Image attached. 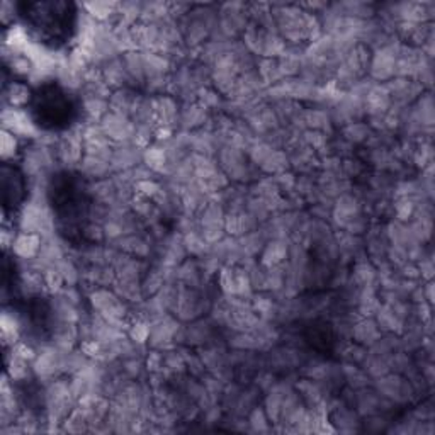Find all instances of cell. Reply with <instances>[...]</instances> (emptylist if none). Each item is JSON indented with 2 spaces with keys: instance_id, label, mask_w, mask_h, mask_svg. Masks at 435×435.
Masks as SVG:
<instances>
[{
  "instance_id": "e0dca14e",
  "label": "cell",
  "mask_w": 435,
  "mask_h": 435,
  "mask_svg": "<svg viewBox=\"0 0 435 435\" xmlns=\"http://www.w3.org/2000/svg\"><path fill=\"white\" fill-rule=\"evenodd\" d=\"M123 65L126 68L128 77H130L131 87H143L145 86V61L143 51L133 50L121 55Z\"/></svg>"
},
{
  "instance_id": "83f0119b",
  "label": "cell",
  "mask_w": 435,
  "mask_h": 435,
  "mask_svg": "<svg viewBox=\"0 0 435 435\" xmlns=\"http://www.w3.org/2000/svg\"><path fill=\"white\" fill-rule=\"evenodd\" d=\"M371 126L367 123L362 121H354L345 124L344 130H342V135H344V140L349 141L350 145L352 143H364L371 138Z\"/></svg>"
},
{
  "instance_id": "7402d4cb",
  "label": "cell",
  "mask_w": 435,
  "mask_h": 435,
  "mask_svg": "<svg viewBox=\"0 0 435 435\" xmlns=\"http://www.w3.org/2000/svg\"><path fill=\"white\" fill-rule=\"evenodd\" d=\"M303 124L306 130L330 133L332 130V118L330 113L323 108L317 109H303Z\"/></svg>"
},
{
  "instance_id": "f1b7e54d",
  "label": "cell",
  "mask_w": 435,
  "mask_h": 435,
  "mask_svg": "<svg viewBox=\"0 0 435 435\" xmlns=\"http://www.w3.org/2000/svg\"><path fill=\"white\" fill-rule=\"evenodd\" d=\"M377 277L376 274V267L371 264L369 260H357L356 262V267L352 270V279L354 286L356 287H362L367 286V284L374 282V279Z\"/></svg>"
},
{
  "instance_id": "ffe728a7",
  "label": "cell",
  "mask_w": 435,
  "mask_h": 435,
  "mask_svg": "<svg viewBox=\"0 0 435 435\" xmlns=\"http://www.w3.org/2000/svg\"><path fill=\"white\" fill-rule=\"evenodd\" d=\"M4 106H9V108H16V109H24V106L28 104L31 99V88L29 83L24 82H9L4 86Z\"/></svg>"
},
{
  "instance_id": "d6a6232c",
  "label": "cell",
  "mask_w": 435,
  "mask_h": 435,
  "mask_svg": "<svg viewBox=\"0 0 435 435\" xmlns=\"http://www.w3.org/2000/svg\"><path fill=\"white\" fill-rule=\"evenodd\" d=\"M43 281H44V290L50 295H58L61 290L65 287V279L61 277L60 270L56 267H50L43 270Z\"/></svg>"
},
{
  "instance_id": "6da1fadb",
  "label": "cell",
  "mask_w": 435,
  "mask_h": 435,
  "mask_svg": "<svg viewBox=\"0 0 435 435\" xmlns=\"http://www.w3.org/2000/svg\"><path fill=\"white\" fill-rule=\"evenodd\" d=\"M216 162L218 167L221 168V172H223L230 180L245 184V182L257 179L255 170L259 167H255L254 163L250 162L245 150L237 148V146L232 145L221 146L220 152L216 155Z\"/></svg>"
},
{
  "instance_id": "3957f363",
  "label": "cell",
  "mask_w": 435,
  "mask_h": 435,
  "mask_svg": "<svg viewBox=\"0 0 435 435\" xmlns=\"http://www.w3.org/2000/svg\"><path fill=\"white\" fill-rule=\"evenodd\" d=\"M248 22V4L228 2L220 6V33L225 38L235 39L238 34H243Z\"/></svg>"
},
{
  "instance_id": "2e32d148",
  "label": "cell",
  "mask_w": 435,
  "mask_h": 435,
  "mask_svg": "<svg viewBox=\"0 0 435 435\" xmlns=\"http://www.w3.org/2000/svg\"><path fill=\"white\" fill-rule=\"evenodd\" d=\"M350 335H352V339L356 340V344H361L364 347H371L376 340L381 339L383 332H381L376 319L361 318L357 319V322H354Z\"/></svg>"
},
{
  "instance_id": "4316f807",
  "label": "cell",
  "mask_w": 435,
  "mask_h": 435,
  "mask_svg": "<svg viewBox=\"0 0 435 435\" xmlns=\"http://www.w3.org/2000/svg\"><path fill=\"white\" fill-rule=\"evenodd\" d=\"M182 242H184V248L188 252V255L193 257H203L210 252V243L203 238V235L199 230H194V232L184 233L182 235Z\"/></svg>"
},
{
  "instance_id": "5bb4252c",
  "label": "cell",
  "mask_w": 435,
  "mask_h": 435,
  "mask_svg": "<svg viewBox=\"0 0 435 435\" xmlns=\"http://www.w3.org/2000/svg\"><path fill=\"white\" fill-rule=\"evenodd\" d=\"M113 245L118 248V250H121L123 254L133 255V257H138V259H146V257H150L152 254V243H150V240H146L143 235H126V237L116 240V242H113Z\"/></svg>"
},
{
  "instance_id": "30bf717a",
  "label": "cell",
  "mask_w": 435,
  "mask_h": 435,
  "mask_svg": "<svg viewBox=\"0 0 435 435\" xmlns=\"http://www.w3.org/2000/svg\"><path fill=\"white\" fill-rule=\"evenodd\" d=\"M211 119L210 111L198 101L184 102L179 111V130L182 131H198L206 126Z\"/></svg>"
},
{
  "instance_id": "4fadbf2b",
  "label": "cell",
  "mask_w": 435,
  "mask_h": 435,
  "mask_svg": "<svg viewBox=\"0 0 435 435\" xmlns=\"http://www.w3.org/2000/svg\"><path fill=\"white\" fill-rule=\"evenodd\" d=\"M99 68H101L102 78H104V82L108 83V87L111 88V91H118V88L131 87L130 77H128L126 68H124L121 56L106 61V63H102Z\"/></svg>"
},
{
  "instance_id": "484cf974",
  "label": "cell",
  "mask_w": 435,
  "mask_h": 435,
  "mask_svg": "<svg viewBox=\"0 0 435 435\" xmlns=\"http://www.w3.org/2000/svg\"><path fill=\"white\" fill-rule=\"evenodd\" d=\"M290 167V157H287L286 150H274L260 165V170L269 175H277L281 172H286Z\"/></svg>"
},
{
  "instance_id": "8d00e7d4",
  "label": "cell",
  "mask_w": 435,
  "mask_h": 435,
  "mask_svg": "<svg viewBox=\"0 0 435 435\" xmlns=\"http://www.w3.org/2000/svg\"><path fill=\"white\" fill-rule=\"evenodd\" d=\"M16 14H17L16 4L4 0L2 6H0V19H2V24L6 26V28H11L12 22L16 19Z\"/></svg>"
},
{
  "instance_id": "f35d334b",
  "label": "cell",
  "mask_w": 435,
  "mask_h": 435,
  "mask_svg": "<svg viewBox=\"0 0 435 435\" xmlns=\"http://www.w3.org/2000/svg\"><path fill=\"white\" fill-rule=\"evenodd\" d=\"M83 237H86L88 242L99 243L106 238L104 237V228H102L101 223H94V221H92L91 225H87L86 228H83Z\"/></svg>"
},
{
  "instance_id": "d6986e66",
  "label": "cell",
  "mask_w": 435,
  "mask_h": 435,
  "mask_svg": "<svg viewBox=\"0 0 435 435\" xmlns=\"http://www.w3.org/2000/svg\"><path fill=\"white\" fill-rule=\"evenodd\" d=\"M78 170L88 179H106V177L113 175V167H111L109 160L96 157V155H83L82 162H80Z\"/></svg>"
},
{
  "instance_id": "5b68a950",
  "label": "cell",
  "mask_w": 435,
  "mask_h": 435,
  "mask_svg": "<svg viewBox=\"0 0 435 435\" xmlns=\"http://www.w3.org/2000/svg\"><path fill=\"white\" fill-rule=\"evenodd\" d=\"M376 392L388 398L392 403H406L415 398V388L410 381L405 379L401 374H388L377 377L376 379Z\"/></svg>"
},
{
  "instance_id": "ac0fdd59",
  "label": "cell",
  "mask_w": 435,
  "mask_h": 435,
  "mask_svg": "<svg viewBox=\"0 0 435 435\" xmlns=\"http://www.w3.org/2000/svg\"><path fill=\"white\" fill-rule=\"evenodd\" d=\"M140 94H136L131 87H124L118 88V91H113V94L109 97V111L111 113L121 114V116L130 118L133 113V108H135L136 99H138Z\"/></svg>"
},
{
  "instance_id": "7c38bea8",
  "label": "cell",
  "mask_w": 435,
  "mask_h": 435,
  "mask_svg": "<svg viewBox=\"0 0 435 435\" xmlns=\"http://www.w3.org/2000/svg\"><path fill=\"white\" fill-rule=\"evenodd\" d=\"M43 245V237L38 233H28V232H19L14 240V245H12L11 252L12 255H16L19 260H33L36 259L39 250Z\"/></svg>"
},
{
  "instance_id": "277c9868",
  "label": "cell",
  "mask_w": 435,
  "mask_h": 435,
  "mask_svg": "<svg viewBox=\"0 0 435 435\" xmlns=\"http://www.w3.org/2000/svg\"><path fill=\"white\" fill-rule=\"evenodd\" d=\"M398 46H399V39L392 44H388V46L372 51L369 66H367V72H369V78L372 82L386 83L388 80H392L394 77V65H396Z\"/></svg>"
},
{
  "instance_id": "ba28073f",
  "label": "cell",
  "mask_w": 435,
  "mask_h": 435,
  "mask_svg": "<svg viewBox=\"0 0 435 435\" xmlns=\"http://www.w3.org/2000/svg\"><path fill=\"white\" fill-rule=\"evenodd\" d=\"M101 128L104 135L113 141L114 145L118 143H128V141L135 140L136 126L130 118L121 116V114L109 113L101 119Z\"/></svg>"
},
{
  "instance_id": "d590c367",
  "label": "cell",
  "mask_w": 435,
  "mask_h": 435,
  "mask_svg": "<svg viewBox=\"0 0 435 435\" xmlns=\"http://www.w3.org/2000/svg\"><path fill=\"white\" fill-rule=\"evenodd\" d=\"M145 366L146 371H150V374H153V372H162L163 366H165L163 352H160L158 349H153L152 352H148V356L145 359Z\"/></svg>"
},
{
  "instance_id": "8992f818",
  "label": "cell",
  "mask_w": 435,
  "mask_h": 435,
  "mask_svg": "<svg viewBox=\"0 0 435 435\" xmlns=\"http://www.w3.org/2000/svg\"><path fill=\"white\" fill-rule=\"evenodd\" d=\"M55 155L56 162L66 168H72L80 165L86 150H83V141H82V133L80 131H68L66 135L60 136L55 146Z\"/></svg>"
},
{
  "instance_id": "74e56055",
  "label": "cell",
  "mask_w": 435,
  "mask_h": 435,
  "mask_svg": "<svg viewBox=\"0 0 435 435\" xmlns=\"http://www.w3.org/2000/svg\"><path fill=\"white\" fill-rule=\"evenodd\" d=\"M296 179L297 177H295V174H291V172H287V170L274 175V180H276L279 190H284V193H291V190H295Z\"/></svg>"
},
{
  "instance_id": "4dcf8cb0",
  "label": "cell",
  "mask_w": 435,
  "mask_h": 435,
  "mask_svg": "<svg viewBox=\"0 0 435 435\" xmlns=\"http://www.w3.org/2000/svg\"><path fill=\"white\" fill-rule=\"evenodd\" d=\"M335 421H339L340 432H356L359 425L357 414L347 406L334 408V424Z\"/></svg>"
},
{
  "instance_id": "ab89813d",
  "label": "cell",
  "mask_w": 435,
  "mask_h": 435,
  "mask_svg": "<svg viewBox=\"0 0 435 435\" xmlns=\"http://www.w3.org/2000/svg\"><path fill=\"white\" fill-rule=\"evenodd\" d=\"M0 235H2L4 250H11L12 245H14V240L17 237V232L14 230V226H11L9 223H4Z\"/></svg>"
},
{
  "instance_id": "e575fe53",
  "label": "cell",
  "mask_w": 435,
  "mask_h": 435,
  "mask_svg": "<svg viewBox=\"0 0 435 435\" xmlns=\"http://www.w3.org/2000/svg\"><path fill=\"white\" fill-rule=\"evenodd\" d=\"M248 425L254 432H267L269 430V416L265 414L264 406H254L248 411Z\"/></svg>"
},
{
  "instance_id": "9a60e30c",
  "label": "cell",
  "mask_w": 435,
  "mask_h": 435,
  "mask_svg": "<svg viewBox=\"0 0 435 435\" xmlns=\"http://www.w3.org/2000/svg\"><path fill=\"white\" fill-rule=\"evenodd\" d=\"M290 242L287 238H274L265 243L264 250L260 252L262 259L260 264L265 267H272V265H281L287 260L290 255Z\"/></svg>"
},
{
  "instance_id": "1f68e13d",
  "label": "cell",
  "mask_w": 435,
  "mask_h": 435,
  "mask_svg": "<svg viewBox=\"0 0 435 435\" xmlns=\"http://www.w3.org/2000/svg\"><path fill=\"white\" fill-rule=\"evenodd\" d=\"M56 269L60 270L66 286H77L80 279H82V270H80L78 265L75 264V260L70 259V257H65V259L56 265Z\"/></svg>"
},
{
  "instance_id": "d4e9b609",
  "label": "cell",
  "mask_w": 435,
  "mask_h": 435,
  "mask_svg": "<svg viewBox=\"0 0 435 435\" xmlns=\"http://www.w3.org/2000/svg\"><path fill=\"white\" fill-rule=\"evenodd\" d=\"M257 73H259V77L262 78L265 87L274 86V83L282 80L277 58H259V61H257Z\"/></svg>"
},
{
  "instance_id": "9c48e42d",
  "label": "cell",
  "mask_w": 435,
  "mask_h": 435,
  "mask_svg": "<svg viewBox=\"0 0 435 435\" xmlns=\"http://www.w3.org/2000/svg\"><path fill=\"white\" fill-rule=\"evenodd\" d=\"M140 163H143V148H140V146L133 143V141L114 145L113 157H111L113 174L131 170V168L140 165Z\"/></svg>"
},
{
  "instance_id": "44dd1931",
  "label": "cell",
  "mask_w": 435,
  "mask_h": 435,
  "mask_svg": "<svg viewBox=\"0 0 435 435\" xmlns=\"http://www.w3.org/2000/svg\"><path fill=\"white\" fill-rule=\"evenodd\" d=\"M82 113L87 123H101V119L109 113V99L82 94Z\"/></svg>"
},
{
  "instance_id": "52a82bcc",
  "label": "cell",
  "mask_w": 435,
  "mask_h": 435,
  "mask_svg": "<svg viewBox=\"0 0 435 435\" xmlns=\"http://www.w3.org/2000/svg\"><path fill=\"white\" fill-rule=\"evenodd\" d=\"M206 309V297L201 295V290H193L179 284V300L174 309V314L179 322H194Z\"/></svg>"
},
{
  "instance_id": "603a6c76",
  "label": "cell",
  "mask_w": 435,
  "mask_h": 435,
  "mask_svg": "<svg viewBox=\"0 0 435 435\" xmlns=\"http://www.w3.org/2000/svg\"><path fill=\"white\" fill-rule=\"evenodd\" d=\"M213 335V325L204 319H194L189 327H185V344L204 345Z\"/></svg>"
},
{
  "instance_id": "7a4b0ae2",
  "label": "cell",
  "mask_w": 435,
  "mask_h": 435,
  "mask_svg": "<svg viewBox=\"0 0 435 435\" xmlns=\"http://www.w3.org/2000/svg\"><path fill=\"white\" fill-rule=\"evenodd\" d=\"M2 130L11 131L17 138L34 141L41 135V130L34 123V119L31 118V114H28V111L9 108V106L2 108Z\"/></svg>"
},
{
  "instance_id": "836d02e7",
  "label": "cell",
  "mask_w": 435,
  "mask_h": 435,
  "mask_svg": "<svg viewBox=\"0 0 435 435\" xmlns=\"http://www.w3.org/2000/svg\"><path fill=\"white\" fill-rule=\"evenodd\" d=\"M415 206L416 204L411 201V199L396 198L393 204L394 216H396V220L401 221V223H408V221H410L415 215Z\"/></svg>"
},
{
  "instance_id": "f546056e",
  "label": "cell",
  "mask_w": 435,
  "mask_h": 435,
  "mask_svg": "<svg viewBox=\"0 0 435 435\" xmlns=\"http://www.w3.org/2000/svg\"><path fill=\"white\" fill-rule=\"evenodd\" d=\"M19 140L21 138H17L11 131H0V155H2V160L6 163L19 155Z\"/></svg>"
},
{
  "instance_id": "cb8c5ba5",
  "label": "cell",
  "mask_w": 435,
  "mask_h": 435,
  "mask_svg": "<svg viewBox=\"0 0 435 435\" xmlns=\"http://www.w3.org/2000/svg\"><path fill=\"white\" fill-rule=\"evenodd\" d=\"M31 374H34V372L29 361L16 356L14 352H11V356H7V376L14 383H26Z\"/></svg>"
},
{
  "instance_id": "8fae6325",
  "label": "cell",
  "mask_w": 435,
  "mask_h": 435,
  "mask_svg": "<svg viewBox=\"0 0 435 435\" xmlns=\"http://www.w3.org/2000/svg\"><path fill=\"white\" fill-rule=\"evenodd\" d=\"M153 109H155V124H157V126H168V128H174V130L179 126L180 106L175 97L168 94L153 96Z\"/></svg>"
}]
</instances>
